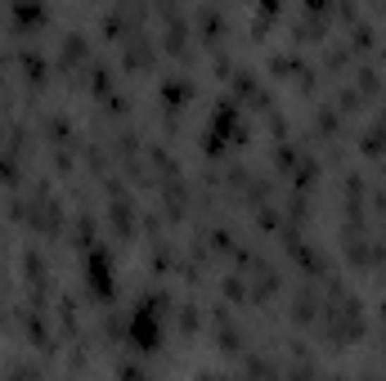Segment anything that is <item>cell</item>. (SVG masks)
I'll list each match as a JSON object with an SVG mask.
<instances>
[{
    "label": "cell",
    "instance_id": "cell-1",
    "mask_svg": "<svg viewBox=\"0 0 386 381\" xmlns=\"http://www.w3.org/2000/svg\"><path fill=\"white\" fill-rule=\"evenodd\" d=\"M171 305V296L166 292H153V296H144L139 301V310L130 314V323H126V337H130V346L135 350H158L162 346V310Z\"/></svg>",
    "mask_w": 386,
    "mask_h": 381
},
{
    "label": "cell",
    "instance_id": "cell-2",
    "mask_svg": "<svg viewBox=\"0 0 386 381\" xmlns=\"http://www.w3.org/2000/svg\"><path fill=\"white\" fill-rule=\"evenodd\" d=\"M86 287L99 301H113V261H108L104 247H90L86 251Z\"/></svg>",
    "mask_w": 386,
    "mask_h": 381
},
{
    "label": "cell",
    "instance_id": "cell-3",
    "mask_svg": "<svg viewBox=\"0 0 386 381\" xmlns=\"http://www.w3.org/2000/svg\"><path fill=\"white\" fill-rule=\"evenodd\" d=\"M32 229H41V233H58V225H63V211H58V198H45V189H36V198H32Z\"/></svg>",
    "mask_w": 386,
    "mask_h": 381
},
{
    "label": "cell",
    "instance_id": "cell-4",
    "mask_svg": "<svg viewBox=\"0 0 386 381\" xmlns=\"http://www.w3.org/2000/svg\"><path fill=\"white\" fill-rule=\"evenodd\" d=\"M189 36H193V23H185L180 14H166V32H162L166 54H185L189 50Z\"/></svg>",
    "mask_w": 386,
    "mask_h": 381
},
{
    "label": "cell",
    "instance_id": "cell-5",
    "mask_svg": "<svg viewBox=\"0 0 386 381\" xmlns=\"http://www.w3.org/2000/svg\"><path fill=\"white\" fill-rule=\"evenodd\" d=\"M108 220H113V233H117V238H130V233H135V206H130L126 193H117V198H113V206H108Z\"/></svg>",
    "mask_w": 386,
    "mask_h": 381
},
{
    "label": "cell",
    "instance_id": "cell-6",
    "mask_svg": "<svg viewBox=\"0 0 386 381\" xmlns=\"http://www.w3.org/2000/svg\"><path fill=\"white\" fill-rule=\"evenodd\" d=\"M153 54H158V45L149 41V36H130V45H126V68L130 72H144L153 63Z\"/></svg>",
    "mask_w": 386,
    "mask_h": 381
},
{
    "label": "cell",
    "instance_id": "cell-7",
    "mask_svg": "<svg viewBox=\"0 0 386 381\" xmlns=\"http://www.w3.org/2000/svg\"><path fill=\"white\" fill-rule=\"evenodd\" d=\"M315 318H319V296L315 287H301L292 296V323H315Z\"/></svg>",
    "mask_w": 386,
    "mask_h": 381
},
{
    "label": "cell",
    "instance_id": "cell-8",
    "mask_svg": "<svg viewBox=\"0 0 386 381\" xmlns=\"http://www.w3.org/2000/svg\"><path fill=\"white\" fill-rule=\"evenodd\" d=\"M359 149L373 153V157H382V153H386V121H373V126L359 135Z\"/></svg>",
    "mask_w": 386,
    "mask_h": 381
},
{
    "label": "cell",
    "instance_id": "cell-9",
    "mask_svg": "<svg viewBox=\"0 0 386 381\" xmlns=\"http://www.w3.org/2000/svg\"><path fill=\"white\" fill-rule=\"evenodd\" d=\"M355 90L364 94V99H378V94H382V72L378 68H359L355 72Z\"/></svg>",
    "mask_w": 386,
    "mask_h": 381
},
{
    "label": "cell",
    "instance_id": "cell-10",
    "mask_svg": "<svg viewBox=\"0 0 386 381\" xmlns=\"http://www.w3.org/2000/svg\"><path fill=\"white\" fill-rule=\"evenodd\" d=\"M41 18H45L41 0H14V23H18V27H36Z\"/></svg>",
    "mask_w": 386,
    "mask_h": 381
},
{
    "label": "cell",
    "instance_id": "cell-11",
    "mask_svg": "<svg viewBox=\"0 0 386 381\" xmlns=\"http://www.w3.org/2000/svg\"><path fill=\"white\" fill-rule=\"evenodd\" d=\"M342 108H337V104H328V108H319V117H315V126H319V135H337V130H342Z\"/></svg>",
    "mask_w": 386,
    "mask_h": 381
},
{
    "label": "cell",
    "instance_id": "cell-12",
    "mask_svg": "<svg viewBox=\"0 0 386 381\" xmlns=\"http://www.w3.org/2000/svg\"><path fill=\"white\" fill-rule=\"evenodd\" d=\"M198 36H202L207 45L220 41V14H216V9H202V18H198Z\"/></svg>",
    "mask_w": 386,
    "mask_h": 381
},
{
    "label": "cell",
    "instance_id": "cell-13",
    "mask_svg": "<svg viewBox=\"0 0 386 381\" xmlns=\"http://www.w3.org/2000/svg\"><path fill=\"white\" fill-rule=\"evenodd\" d=\"M216 323H220V350H225V354H238V350H243V332H238L234 323H225V314L216 318Z\"/></svg>",
    "mask_w": 386,
    "mask_h": 381
},
{
    "label": "cell",
    "instance_id": "cell-14",
    "mask_svg": "<svg viewBox=\"0 0 386 381\" xmlns=\"http://www.w3.org/2000/svg\"><path fill=\"white\" fill-rule=\"evenodd\" d=\"M189 94H193V90H189L185 81H166V85H162V104H166V108H180Z\"/></svg>",
    "mask_w": 386,
    "mask_h": 381
},
{
    "label": "cell",
    "instance_id": "cell-15",
    "mask_svg": "<svg viewBox=\"0 0 386 381\" xmlns=\"http://www.w3.org/2000/svg\"><path fill=\"white\" fill-rule=\"evenodd\" d=\"M72 242H77V247H86V251L94 247V220H90V216L77 220V229H72Z\"/></svg>",
    "mask_w": 386,
    "mask_h": 381
},
{
    "label": "cell",
    "instance_id": "cell-16",
    "mask_svg": "<svg viewBox=\"0 0 386 381\" xmlns=\"http://www.w3.org/2000/svg\"><path fill=\"white\" fill-rule=\"evenodd\" d=\"M149 162L158 166V175H162V180H175V157L166 153V149H153V153H149Z\"/></svg>",
    "mask_w": 386,
    "mask_h": 381
},
{
    "label": "cell",
    "instance_id": "cell-17",
    "mask_svg": "<svg viewBox=\"0 0 386 381\" xmlns=\"http://www.w3.org/2000/svg\"><path fill=\"white\" fill-rule=\"evenodd\" d=\"M351 41H355V50H373V41H378V36H373V27L368 23H351Z\"/></svg>",
    "mask_w": 386,
    "mask_h": 381
},
{
    "label": "cell",
    "instance_id": "cell-18",
    "mask_svg": "<svg viewBox=\"0 0 386 381\" xmlns=\"http://www.w3.org/2000/svg\"><path fill=\"white\" fill-rule=\"evenodd\" d=\"M23 72H27V81H36V85L45 81V63H41V54H36V50L23 54Z\"/></svg>",
    "mask_w": 386,
    "mask_h": 381
},
{
    "label": "cell",
    "instance_id": "cell-19",
    "mask_svg": "<svg viewBox=\"0 0 386 381\" xmlns=\"http://www.w3.org/2000/svg\"><path fill=\"white\" fill-rule=\"evenodd\" d=\"M0 180L18 184V153H0Z\"/></svg>",
    "mask_w": 386,
    "mask_h": 381
},
{
    "label": "cell",
    "instance_id": "cell-20",
    "mask_svg": "<svg viewBox=\"0 0 386 381\" xmlns=\"http://www.w3.org/2000/svg\"><path fill=\"white\" fill-rule=\"evenodd\" d=\"M68 130H72V121L63 113H54L50 121H45V135H50V139H68Z\"/></svg>",
    "mask_w": 386,
    "mask_h": 381
},
{
    "label": "cell",
    "instance_id": "cell-21",
    "mask_svg": "<svg viewBox=\"0 0 386 381\" xmlns=\"http://www.w3.org/2000/svg\"><path fill=\"white\" fill-rule=\"evenodd\" d=\"M359 99H364V94H359L355 85H346V90H337V108H342V113H355V108H359Z\"/></svg>",
    "mask_w": 386,
    "mask_h": 381
},
{
    "label": "cell",
    "instance_id": "cell-22",
    "mask_svg": "<svg viewBox=\"0 0 386 381\" xmlns=\"http://www.w3.org/2000/svg\"><path fill=\"white\" fill-rule=\"evenodd\" d=\"M297 162H301L297 149H287V144H283V149H274V166H279V170H292Z\"/></svg>",
    "mask_w": 386,
    "mask_h": 381
},
{
    "label": "cell",
    "instance_id": "cell-23",
    "mask_svg": "<svg viewBox=\"0 0 386 381\" xmlns=\"http://www.w3.org/2000/svg\"><path fill=\"white\" fill-rule=\"evenodd\" d=\"M225 296H234V301H251V296H247V287H243V274H234V278L225 282Z\"/></svg>",
    "mask_w": 386,
    "mask_h": 381
},
{
    "label": "cell",
    "instance_id": "cell-24",
    "mask_svg": "<svg viewBox=\"0 0 386 381\" xmlns=\"http://www.w3.org/2000/svg\"><path fill=\"white\" fill-rule=\"evenodd\" d=\"M306 211H310V206H306L301 193H297V198H287V216H292V220H306Z\"/></svg>",
    "mask_w": 386,
    "mask_h": 381
},
{
    "label": "cell",
    "instance_id": "cell-25",
    "mask_svg": "<svg viewBox=\"0 0 386 381\" xmlns=\"http://www.w3.org/2000/svg\"><path fill=\"white\" fill-rule=\"evenodd\" d=\"M346 58H351V50H346V45H337V50H328V68H332V72L346 68Z\"/></svg>",
    "mask_w": 386,
    "mask_h": 381
},
{
    "label": "cell",
    "instance_id": "cell-26",
    "mask_svg": "<svg viewBox=\"0 0 386 381\" xmlns=\"http://www.w3.org/2000/svg\"><path fill=\"white\" fill-rule=\"evenodd\" d=\"M211 247H216V251L234 247V233H229V229H216V233H211Z\"/></svg>",
    "mask_w": 386,
    "mask_h": 381
},
{
    "label": "cell",
    "instance_id": "cell-27",
    "mask_svg": "<svg viewBox=\"0 0 386 381\" xmlns=\"http://www.w3.org/2000/svg\"><path fill=\"white\" fill-rule=\"evenodd\" d=\"M180 327H185V332L198 327V314H193V305H185V314H180Z\"/></svg>",
    "mask_w": 386,
    "mask_h": 381
},
{
    "label": "cell",
    "instance_id": "cell-28",
    "mask_svg": "<svg viewBox=\"0 0 386 381\" xmlns=\"http://www.w3.org/2000/svg\"><path fill=\"white\" fill-rule=\"evenodd\" d=\"M153 5H158L162 14H175V0H153Z\"/></svg>",
    "mask_w": 386,
    "mask_h": 381
}]
</instances>
